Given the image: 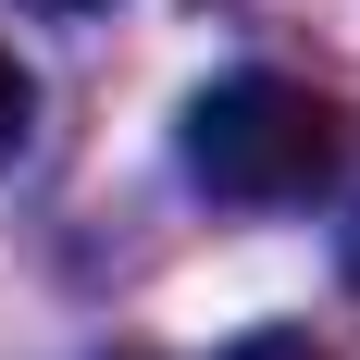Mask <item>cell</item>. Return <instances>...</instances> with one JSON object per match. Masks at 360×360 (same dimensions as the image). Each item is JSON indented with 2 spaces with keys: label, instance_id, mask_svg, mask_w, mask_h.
<instances>
[{
  "label": "cell",
  "instance_id": "6da1fadb",
  "mask_svg": "<svg viewBox=\"0 0 360 360\" xmlns=\"http://www.w3.org/2000/svg\"><path fill=\"white\" fill-rule=\"evenodd\" d=\"M186 174L212 186V199H311L335 174V100H311L298 75H224L186 100Z\"/></svg>",
  "mask_w": 360,
  "mask_h": 360
},
{
  "label": "cell",
  "instance_id": "7a4b0ae2",
  "mask_svg": "<svg viewBox=\"0 0 360 360\" xmlns=\"http://www.w3.org/2000/svg\"><path fill=\"white\" fill-rule=\"evenodd\" d=\"M25 124H37V75L13 63V50H0V162L25 149Z\"/></svg>",
  "mask_w": 360,
  "mask_h": 360
},
{
  "label": "cell",
  "instance_id": "3957f363",
  "mask_svg": "<svg viewBox=\"0 0 360 360\" xmlns=\"http://www.w3.org/2000/svg\"><path fill=\"white\" fill-rule=\"evenodd\" d=\"M224 360H323L311 335H249V348H224Z\"/></svg>",
  "mask_w": 360,
  "mask_h": 360
},
{
  "label": "cell",
  "instance_id": "277c9868",
  "mask_svg": "<svg viewBox=\"0 0 360 360\" xmlns=\"http://www.w3.org/2000/svg\"><path fill=\"white\" fill-rule=\"evenodd\" d=\"M37 13H100V0H37Z\"/></svg>",
  "mask_w": 360,
  "mask_h": 360
},
{
  "label": "cell",
  "instance_id": "5b68a950",
  "mask_svg": "<svg viewBox=\"0 0 360 360\" xmlns=\"http://www.w3.org/2000/svg\"><path fill=\"white\" fill-rule=\"evenodd\" d=\"M348 286H360V224H348Z\"/></svg>",
  "mask_w": 360,
  "mask_h": 360
}]
</instances>
